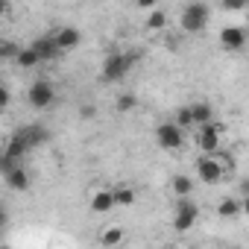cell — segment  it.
Returning a JSON list of instances; mask_svg holds the SVG:
<instances>
[{"label":"cell","instance_id":"19","mask_svg":"<svg viewBox=\"0 0 249 249\" xmlns=\"http://www.w3.org/2000/svg\"><path fill=\"white\" fill-rule=\"evenodd\" d=\"M15 65H18V68H36V65H41V56L36 53V47H33V44H30V47H21V53H18Z\"/></svg>","mask_w":249,"mask_h":249},{"label":"cell","instance_id":"12","mask_svg":"<svg viewBox=\"0 0 249 249\" xmlns=\"http://www.w3.org/2000/svg\"><path fill=\"white\" fill-rule=\"evenodd\" d=\"M3 179L12 191H27L30 188V173L24 170V164H15V167H6L3 170Z\"/></svg>","mask_w":249,"mask_h":249},{"label":"cell","instance_id":"3","mask_svg":"<svg viewBox=\"0 0 249 249\" xmlns=\"http://www.w3.org/2000/svg\"><path fill=\"white\" fill-rule=\"evenodd\" d=\"M208 18H211L208 3L194 0V3H188L185 12H182V30H185V33H202V30L208 27Z\"/></svg>","mask_w":249,"mask_h":249},{"label":"cell","instance_id":"24","mask_svg":"<svg viewBox=\"0 0 249 249\" xmlns=\"http://www.w3.org/2000/svg\"><path fill=\"white\" fill-rule=\"evenodd\" d=\"M9 103H12V94H9V85H3L0 88V108H9Z\"/></svg>","mask_w":249,"mask_h":249},{"label":"cell","instance_id":"5","mask_svg":"<svg viewBox=\"0 0 249 249\" xmlns=\"http://www.w3.org/2000/svg\"><path fill=\"white\" fill-rule=\"evenodd\" d=\"M199 220V205L191 196H179L176 199V211H173V229L176 231H191Z\"/></svg>","mask_w":249,"mask_h":249},{"label":"cell","instance_id":"22","mask_svg":"<svg viewBox=\"0 0 249 249\" xmlns=\"http://www.w3.org/2000/svg\"><path fill=\"white\" fill-rule=\"evenodd\" d=\"M18 53H21V47L15 41H3V44H0V59H3V62H15Z\"/></svg>","mask_w":249,"mask_h":249},{"label":"cell","instance_id":"1","mask_svg":"<svg viewBox=\"0 0 249 249\" xmlns=\"http://www.w3.org/2000/svg\"><path fill=\"white\" fill-rule=\"evenodd\" d=\"M135 59H138L135 53H120V50L108 53V56L103 59V71H100V79H103V82H120V79H126V73L132 71Z\"/></svg>","mask_w":249,"mask_h":249},{"label":"cell","instance_id":"17","mask_svg":"<svg viewBox=\"0 0 249 249\" xmlns=\"http://www.w3.org/2000/svg\"><path fill=\"white\" fill-rule=\"evenodd\" d=\"M191 108H194V120H196V129L214 120V108H211V103H194Z\"/></svg>","mask_w":249,"mask_h":249},{"label":"cell","instance_id":"8","mask_svg":"<svg viewBox=\"0 0 249 249\" xmlns=\"http://www.w3.org/2000/svg\"><path fill=\"white\" fill-rule=\"evenodd\" d=\"M246 38H249L246 27H223V30H220V47L229 50V53L243 50V47H246Z\"/></svg>","mask_w":249,"mask_h":249},{"label":"cell","instance_id":"18","mask_svg":"<svg viewBox=\"0 0 249 249\" xmlns=\"http://www.w3.org/2000/svg\"><path fill=\"white\" fill-rule=\"evenodd\" d=\"M147 30H150V33L167 30V12H164V9H150V15H147Z\"/></svg>","mask_w":249,"mask_h":249},{"label":"cell","instance_id":"23","mask_svg":"<svg viewBox=\"0 0 249 249\" xmlns=\"http://www.w3.org/2000/svg\"><path fill=\"white\" fill-rule=\"evenodd\" d=\"M220 9L223 12H243V9H249V0H220Z\"/></svg>","mask_w":249,"mask_h":249},{"label":"cell","instance_id":"14","mask_svg":"<svg viewBox=\"0 0 249 249\" xmlns=\"http://www.w3.org/2000/svg\"><path fill=\"white\" fill-rule=\"evenodd\" d=\"M123 240H126V231H123V226H106L97 237L100 246H120Z\"/></svg>","mask_w":249,"mask_h":249},{"label":"cell","instance_id":"10","mask_svg":"<svg viewBox=\"0 0 249 249\" xmlns=\"http://www.w3.org/2000/svg\"><path fill=\"white\" fill-rule=\"evenodd\" d=\"M33 47H36V53L41 56V62H56V59L62 56V50H59V44H56L53 33H50V36L36 38V41H33Z\"/></svg>","mask_w":249,"mask_h":249},{"label":"cell","instance_id":"11","mask_svg":"<svg viewBox=\"0 0 249 249\" xmlns=\"http://www.w3.org/2000/svg\"><path fill=\"white\" fill-rule=\"evenodd\" d=\"M114 205H117V202H114V191H106V188L94 191L91 199H88V208H91L94 214H108Z\"/></svg>","mask_w":249,"mask_h":249},{"label":"cell","instance_id":"28","mask_svg":"<svg viewBox=\"0 0 249 249\" xmlns=\"http://www.w3.org/2000/svg\"><path fill=\"white\" fill-rule=\"evenodd\" d=\"M240 194H243V196H246V194H249V179H246V182H243V185H240Z\"/></svg>","mask_w":249,"mask_h":249},{"label":"cell","instance_id":"4","mask_svg":"<svg viewBox=\"0 0 249 249\" xmlns=\"http://www.w3.org/2000/svg\"><path fill=\"white\" fill-rule=\"evenodd\" d=\"M27 103L33 108H38V111L53 108V103H56V85L50 79H36L30 85V91H27Z\"/></svg>","mask_w":249,"mask_h":249},{"label":"cell","instance_id":"16","mask_svg":"<svg viewBox=\"0 0 249 249\" xmlns=\"http://www.w3.org/2000/svg\"><path fill=\"white\" fill-rule=\"evenodd\" d=\"M114 191V202L120 205V208H129V205H135V199H138V191L132 188V185H117V188H111Z\"/></svg>","mask_w":249,"mask_h":249},{"label":"cell","instance_id":"15","mask_svg":"<svg viewBox=\"0 0 249 249\" xmlns=\"http://www.w3.org/2000/svg\"><path fill=\"white\" fill-rule=\"evenodd\" d=\"M170 191H173L176 199H179V196H194V179L185 176V173H176V176L170 179Z\"/></svg>","mask_w":249,"mask_h":249},{"label":"cell","instance_id":"26","mask_svg":"<svg viewBox=\"0 0 249 249\" xmlns=\"http://www.w3.org/2000/svg\"><path fill=\"white\" fill-rule=\"evenodd\" d=\"M240 202H243V217H249V194L240 196Z\"/></svg>","mask_w":249,"mask_h":249},{"label":"cell","instance_id":"20","mask_svg":"<svg viewBox=\"0 0 249 249\" xmlns=\"http://www.w3.org/2000/svg\"><path fill=\"white\" fill-rule=\"evenodd\" d=\"M176 123L185 129V132H191V129H196V120H194V108L191 106H182V108H176Z\"/></svg>","mask_w":249,"mask_h":249},{"label":"cell","instance_id":"25","mask_svg":"<svg viewBox=\"0 0 249 249\" xmlns=\"http://www.w3.org/2000/svg\"><path fill=\"white\" fill-rule=\"evenodd\" d=\"M156 3H159V0H135L138 9H156Z\"/></svg>","mask_w":249,"mask_h":249},{"label":"cell","instance_id":"9","mask_svg":"<svg viewBox=\"0 0 249 249\" xmlns=\"http://www.w3.org/2000/svg\"><path fill=\"white\" fill-rule=\"evenodd\" d=\"M53 38H56L59 50H62V53H68V50L79 47V41H82V33H79L76 27H59V30L53 33Z\"/></svg>","mask_w":249,"mask_h":249},{"label":"cell","instance_id":"21","mask_svg":"<svg viewBox=\"0 0 249 249\" xmlns=\"http://www.w3.org/2000/svg\"><path fill=\"white\" fill-rule=\"evenodd\" d=\"M114 108H117V111H123V114H129L132 108H138V97H135V94H117Z\"/></svg>","mask_w":249,"mask_h":249},{"label":"cell","instance_id":"27","mask_svg":"<svg viewBox=\"0 0 249 249\" xmlns=\"http://www.w3.org/2000/svg\"><path fill=\"white\" fill-rule=\"evenodd\" d=\"M91 114H94V108H91V106L85 103V106H82V117H91Z\"/></svg>","mask_w":249,"mask_h":249},{"label":"cell","instance_id":"13","mask_svg":"<svg viewBox=\"0 0 249 249\" xmlns=\"http://www.w3.org/2000/svg\"><path fill=\"white\" fill-rule=\"evenodd\" d=\"M240 214H243V202H240V199L223 196V199L217 202V217H223V220H237Z\"/></svg>","mask_w":249,"mask_h":249},{"label":"cell","instance_id":"2","mask_svg":"<svg viewBox=\"0 0 249 249\" xmlns=\"http://www.w3.org/2000/svg\"><path fill=\"white\" fill-rule=\"evenodd\" d=\"M223 153H202L196 159V179H202L205 185H220L226 179V161L220 159Z\"/></svg>","mask_w":249,"mask_h":249},{"label":"cell","instance_id":"6","mask_svg":"<svg viewBox=\"0 0 249 249\" xmlns=\"http://www.w3.org/2000/svg\"><path fill=\"white\" fill-rule=\"evenodd\" d=\"M156 141L161 150H179L185 144V129L179 126L176 120H164L161 126L156 129Z\"/></svg>","mask_w":249,"mask_h":249},{"label":"cell","instance_id":"7","mask_svg":"<svg viewBox=\"0 0 249 249\" xmlns=\"http://www.w3.org/2000/svg\"><path fill=\"white\" fill-rule=\"evenodd\" d=\"M223 123H217V120H211V123H205V126H199V132H196V147L202 150V153H220V138H223Z\"/></svg>","mask_w":249,"mask_h":249}]
</instances>
